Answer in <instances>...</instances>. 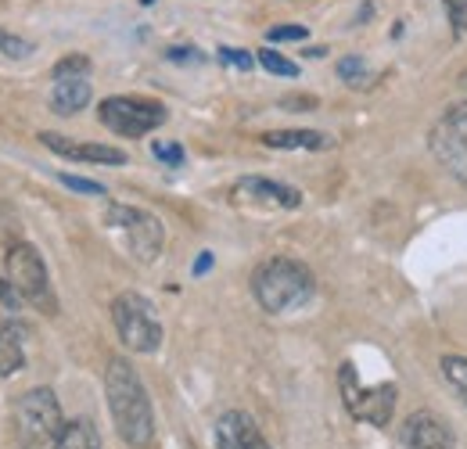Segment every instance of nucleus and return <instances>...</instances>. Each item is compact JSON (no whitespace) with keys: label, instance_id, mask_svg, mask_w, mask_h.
<instances>
[{"label":"nucleus","instance_id":"f257e3e1","mask_svg":"<svg viewBox=\"0 0 467 449\" xmlns=\"http://www.w3.org/2000/svg\"><path fill=\"white\" fill-rule=\"evenodd\" d=\"M105 395H109V410H112L119 439L133 449L151 446V439H155V410H151V399H148L140 374L122 356L109 360V367H105Z\"/></svg>","mask_w":467,"mask_h":449},{"label":"nucleus","instance_id":"f03ea898","mask_svg":"<svg viewBox=\"0 0 467 449\" xmlns=\"http://www.w3.org/2000/svg\"><path fill=\"white\" fill-rule=\"evenodd\" d=\"M317 291V277L306 263L288 259V256H277V259H266L255 274H252V295L255 302L266 309V313H288L298 309L313 298Z\"/></svg>","mask_w":467,"mask_h":449},{"label":"nucleus","instance_id":"7ed1b4c3","mask_svg":"<svg viewBox=\"0 0 467 449\" xmlns=\"http://www.w3.org/2000/svg\"><path fill=\"white\" fill-rule=\"evenodd\" d=\"M65 417L61 402L51 389H29L15 402V435L22 449H55Z\"/></svg>","mask_w":467,"mask_h":449},{"label":"nucleus","instance_id":"20e7f679","mask_svg":"<svg viewBox=\"0 0 467 449\" xmlns=\"http://www.w3.org/2000/svg\"><path fill=\"white\" fill-rule=\"evenodd\" d=\"M4 277L15 284L26 298V306L55 317L58 313V298H55V287H51V277H47V263L44 256L29 245V241H15L4 256Z\"/></svg>","mask_w":467,"mask_h":449},{"label":"nucleus","instance_id":"39448f33","mask_svg":"<svg viewBox=\"0 0 467 449\" xmlns=\"http://www.w3.org/2000/svg\"><path fill=\"white\" fill-rule=\"evenodd\" d=\"M112 324L119 331V341L130 349V352H159L162 345V324L155 317V306L137 295V291H122L112 302Z\"/></svg>","mask_w":467,"mask_h":449},{"label":"nucleus","instance_id":"423d86ee","mask_svg":"<svg viewBox=\"0 0 467 449\" xmlns=\"http://www.w3.org/2000/svg\"><path fill=\"white\" fill-rule=\"evenodd\" d=\"M105 226H112L126 252L140 263H151L159 259L162 245H166V230H162V220L155 213H144V209H133V205H109L105 209Z\"/></svg>","mask_w":467,"mask_h":449},{"label":"nucleus","instance_id":"0eeeda50","mask_svg":"<svg viewBox=\"0 0 467 449\" xmlns=\"http://www.w3.org/2000/svg\"><path fill=\"white\" fill-rule=\"evenodd\" d=\"M338 389H342V402H346V410L352 417L367 421L374 428H385L392 421V413H396V402H400L396 385H363L352 363H342Z\"/></svg>","mask_w":467,"mask_h":449},{"label":"nucleus","instance_id":"6e6552de","mask_svg":"<svg viewBox=\"0 0 467 449\" xmlns=\"http://www.w3.org/2000/svg\"><path fill=\"white\" fill-rule=\"evenodd\" d=\"M98 119H101L112 133H119V137L137 141V137L159 130V126L170 119V112H166V105L148 101V98H105V101L98 105Z\"/></svg>","mask_w":467,"mask_h":449},{"label":"nucleus","instance_id":"1a4fd4ad","mask_svg":"<svg viewBox=\"0 0 467 449\" xmlns=\"http://www.w3.org/2000/svg\"><path fill=\"white\" fill-rule=\"evenodd\" d=\"M431 155L457 183L467 187V105H453L431 130Z\"/></svg>","mask_w":467,"mask_h":449},{"label":"nucleus","instance_id":"9d476101","mask_svg":"<svg viewBox=\"0 0 467 449\" xmlns=\"http://www.w3.org/2000/svg\"><path fill=\"white\" fill-rule=\"evenodd\" d=\"M234 205H259V209H298L302 194L292 183L270 180V176H241L231 191Z\"/></svg>","mask_w":467,"mask_h":449},{"label":"nucleus","instance_id":"9b49d317","mask_svg":"<svg viewBox=\"0 0 467 449\" xmlns=\"http://www.w3.org/2000/svg\"><path fill=\"white\" fill-rule=\"evenodd\" d=\"M40 144L51 148L55 155L68 162H87V166H126V151L112 144H83V141H68L61 133H40Z\"/></svg>","mask_w":467,"mask_h":449},{"label":"nucleus","instance_id":"f8f14e48","mask_svg":"<svg viewBox=\"0 0 467 449\" xmlns=\"http://www.w3.org/2000/svg\"><path fill=\"white\" fill-rule=\"evenodd\" d=\"M403 443H407V449H457L453 432L431 410L410 413V421L403 424Z\"/></svg>","mask_w":467,"mask_h":449},{"label":"nucleus","instance_id":"ddd939ff","mask_svg":"<svg viewBox=\"0 0 467 449\" xmlns=\"http://www.w3.org/2000/svg\"><path fill=\"white\" fill-rule=\"evenodd\" d=\"M216 449H270V443L263 439L259 424L248 413L227 410L216 421Z\"/></svg>","mask_w":467,"mask_h":449},{"label":"nucleus","instance_id":"4468645a","mask_svg":"<svg viewBox=\"0 0 467 449\" xmlns=\"http://www.w3.org/2000/svg\"><path fill=\"white\" fill-rule=\"evenodd\" d=\"M26 328L18 320L0 324V378H11L26 367Z\"/></svg>","mask_w":467,"mask_h":449},{"label":"nucleus","instance_id":"2eb2a0df","mask_svg":"<svg viewBox=\"0 0 467 449\" xmlns=\"http://www.w3.org/2000/svg\"><path fill=\"white\" fill-rule=\"evenodd\" d=\"M94 90L87 83V76L79 79H55V90H51V112L55 115H79L90 105Z\"/></svg>","mask_w":467,"mask_h":449},{"label":"nucleus","instance_id":"dca6fc26","mask_svg":"<svg viewBox=\"0 0 467 449\" xmlns=\"http://www.w3.org/2000/svg\"><path fill=\"white\" fill-rule=\"evenodd\" d=\"M263 144L277 151H320L331 148V137L320 130H270L263 133Z\"/></svg>","mask_w":467,"mask_h":449},{"label":"nucleus","instance_id":"f3484780","mask_svg":"<svg viewBox=\"0 0 467 449\" xmlns=\"http://www.w3.org/2000/svg\"><path fill=\"white\" fill-rule=\"evenodd\" d=\"M55 449H101V435L87 417H76V421H65Z\"/></svg>","mask_w":467,"mask_h":449},{"label":"nucleus","instance_id":"a211bd4d","mask_svg":"<svg viewBox=\"0 0 467 449\" xmlns=\"http://www.w3.org/2000/svg\"><path fill=\"white\" fill-rule=\"evenodd\" d=\"M439 367H442L446 385L461 395V402L467 406V356H442Z\"/></svg>","mask_w":467,"mask_h":449},{"label":"nucleus","instance_id":"6ab92c4d","mask_svg":"<svg viewBox=\"0 0 467 449\" xmlns=\"http://www.w3.org/2000/svg\"><path fill=\"white\" fill-rule=\"evenodd\" d=\"M259 65H263L270 76H298V65L288 61L285 55H277L274 47H263V51H259Z\"/></svg>","mask_w":467,"mask_h":449},{"label":"nucleus","instance_id":"aec40b11","mask_svg":"<svg viewBox=\"0 0 467 449\" xmlns=\"http://www.w3.org/2000/svg\"><path fill=\"white\" fill-rule=\"evenodd\" d=\"M90 72V57L87 55H68L61 57L58 65H55V79H79V76H87Z\"/></svg>","mask_w":467,"mask_h":449},{"label":"nucleus","instance_id":"412c9836","mask_svg":"<svg viewBox=\"0 0 467 449\" xmlns=\"http://www.w3.org/2000/svg\"><path fill=\"white\" fill-rule=\"evenodd\" d=\"M442 11H446V22H450V33L457 40L467 37V0H442Z\"/></svg>","mask_w":467,"mask_h":449},{"label":"nucleus","instance_id":"4be33fe9","mask_svg":"<svg viewBox=\"0 0 467 449\" xmlns=\"http://www.w3.org/2000/svg\"><path fill=\"white\" fill-rule=\"evenodd\" d=\"M0 55L11 57V61H22V57L33 55V44L15 37V33H7V29H0Z\"/></svg>","mask_w":467,"mask_h":449},{"label":"nucleus","instance_id":"5701e85b","mask_svg":"<svg viewBox=\"0 0 467 449\" xmlns=\"http://www.w3.org/2000/svg\"><path fill=\"white\" fill-rule=\"evenodd\" d=\"M338 76H342V83H349V87H363V83H367V61H363V57H342V61H338Z\"/></svg>","mask_w":467,"mask_h":449},{"label":"nucleus","instance_id":"b1692460","mask_svg":"<svg viewBox=\"0 0 467 449\" xmlns=\"http://www.w3.org/2000/svg\"><path fill=\"white\" fill-rule=\"evenodd\" d=\"M216 57H220V65H231L237 72H252V65H255V57L248 51H234V47H220Z\"/></svg>","mask_w":467,"mask_h":449},{"label":"nucleus","instance_id":"393cba45","mask_svg":"<svg viewBox=\"0 0 467 449\" xmlns=\"http://www.w3.org/2000/svg\"><path fill=\"white\" fill-rule=\"evenodd\" d=\"M306 37H309L306 26H274V29H266L270 44H292V40H306Z\"/></svg>","mask_w":467,"mask_h":449},{"label":"nucleus","instance_id":"a878e982","mask_svg":"<svg viewBox=\"0 0 467 449\" xmlns=\"http://www.w3.org/2000/svg\"><path fill=\"white\" fill-rule=\"evenodd\" d=\"M58 180L68 187V191H76V194H105V187H101V183L83 180V176H72V172H58Z\"/></svg>","mask_w":467,"mask_h":449},{"label":"nucleus","instance_id":"bb28decb","mask_svg":"<svg viewBox=\"0 0 467 449\" xmlns=\"http://www.w3.org/2000/svg\"><path fill=\"white\" fill-rule=\"evenodd\" d=\"M151 151H155V159H162L166 166H183V148H180V144H166V141H159Z\"/></svg>","mask_w":467,"mask_h":449},{"label":"nucleus","instance_id":"cd10ccee","mask_svg":"<svg viewBox=\"0 0 467 449\" xmlns=\"http://www.w3.org/2000/svg\"><path fill=\"white\" fill-rule=\"evenodd\" d=\"M0 302H4L7 309H22V306H26V298H22V291H18L15 284L7 281V277H0Z\"/></svg>","mask_w":467,"mask_h":449},{"label":"nucleus","instance_id":"c85d7f7f","mask_svg":"<svg viewBox=\"0 0 467 449\" xmlns=\"http://www.w3.org/2000/svg\"><path fill=\"white\" fill-rule=\"evenodd\" d=\"M170 61H202V51L180 44V47H170Z\"/></svg>","mask_w":467,"mask_h":449},{"label":"nucleus","instance_id":"c756f323","mask_svg":"<svg viewBox=\"0 0 467 449\" xmlns=\"http://www.w3.org/2000/svg\"><path fill=\"white\" fill-rule=\"evenodd\" d=\"M285 109H292V112H309V109H317V98H285Z\"/></svg>","mask_w":467,"mask_h":449},{"label":"nucleus","instance_id":"7c9ffc66","mask_svg":"<svg viewBox=\"0 0 467 449\" xmlns=\"http://www.w3.org/2000/svg\"><path fill=\"white\" fill-rule=\"evenodd\" d=\"M209 266H213V256H209V252H202V256H198V263H194V277H202Z\"/></svg>","mask_w":467,"mask_h":449},{"label":"nucleus","instance_id":"2f4dec72","mask_svg":"<svg viewBox=\"0 0 467 449\" xmlns=\"http://www.w3.org/2000/svg\"><path fill=\"white\" fill-rule=\"evenodd\" d=\"M140 4H144V7H148V4H155V0H140Z\"/></svg>","mask_w":467,"mask_h":449}]
</instances>
